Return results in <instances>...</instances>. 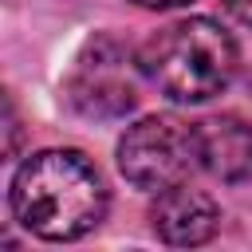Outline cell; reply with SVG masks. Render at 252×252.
I'll use <instances>...</instances> for the list:
<instances>
[{"mask_svg": "<svg viewBox=\"0 0 252 252\" xmlns=\"http://www.w3.org/2000/svg\"><path fill=\"white\" fill-rule=\"evenodd\" d=\"M12 217L43 240H79L106 217L110 193L79 150H39L20 161L8 189Z\"/></svg>", "mask_w": 252, "mask_h": 252, "instance_id": "6da1fadb", "label": "cell"}, {"mask_svg": "<svg viewBox=\"0 0 252 252\" xmlns=\"http://www.w3.org/2000/svg\"><path fill=\"white\" fill-rule=\"evenodd\" d=\"M138 71L173 102H205L236 75L232 35L205 16L158 28L138 47Z\"/></svg>", "mask_w": 252, "mask_h": 252, "instance_id": "7a4b0ae2", "label": "cell"}, {"mask_svg": "<svg viewBox=\"0 0 252 252\" xmlns=\"http://www.w3.org/2000/svg\"><path fill=\"white\" fill-rule=\"evenodd\" d=\"M118 169L134 189L146 193H161L189 181L201 169L197 122H185L177 114H150L126 126L118 142Z\"/></svg>", "mask_w": 252, "mask_h": 252, "instance_id": "3957f363", "label": "cell"}, {"mask_svg": "<svg viewBox=\"0 0 252 252\" xmlns=\"http://www.w3.org/2000/svg\"><path fill=\"white\" fill-rule=\"evenodd\" d=\"M134 71H138V55L130 59V51L118 47L114 39H94L87 47V55L79 59L75 75H71V98H75V106L83 114H94V118H118V114H126L138 102Z\"/></svg>", "mask_w": 252, "mask_h": 252, "instance_id": "277c9868", "label": "cell"}, {"mask_svg": "<svg viewBox=\"0 0 252 252\" xmlns=\"http://www.w3.org/2000/svg\"><path fill=\"white\" fill-rule=\"evenodd\" d=\"M154 236L169 248H197L217 236L220 228V209L205 189H193L189 181L161 189L154 209H150Z\"/></svg>", "mask_w": 252, "mask_h": 252, "instance_id": "5b68a950", "label": "cell"}, {"mask_svg": "<svg viewBox=\"0 0 252 252\" xmlns=\"http://www.w3.org/2000/svg\"><path fill=\"white\" fill-rule=\"evenodd\" d=\"M201 169L220 181H240L252 173V126L236 114H213L197 122Z\"/></svg>", "mask_w": 252, "mask_h": 252, "instance_id": "8992f818", "label": "cell"}, {"mask_svg": "<svg viewBox=\"0 0 252 252\" xmlns=\"http://www.w3.org/2000/svg\"><path fill=\"white\" fill-rule=\"evenodd\" d=\"M220 8L236 20V24H244V28H252V0H220Z\"/></svg>", "mask_w": 252, "mask_h": 252, "instance_id": "52a82bcc", "label": "cell"}, {"mask_svg": "<svg viewBox=\"0 0 252 252\" xmlns=\"http://www.w3.org/2000/svg\"><path fill=\"white\" fill-rule=\"evenodd\" d=\"M142 8H181V4H193V0H134Z\"/></svg>", "mask_w": 252, "mask_h": 252, "instance_id": "ba28073f", "label": "cell"}]
</instances>
